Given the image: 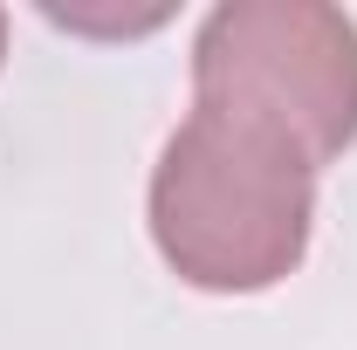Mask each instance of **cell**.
<instances>
[{"mask_svg": "<svg viewBox=\"0 0 357 350\" xmlns=\"http://www.w3.org/2000/svg\"><path fill=\"white\" fill-rule=\"evenodd\" d=\"M310 227V151L255 117L192 103L151 165V241L165 268L206 296H261L303 268Z\"/></svg>", "mask_w": 357, "mask_h": 350, "instance_id": "6da1fadb", "label": "cell"}, {"mask_svg": "<svg viewBox=\"0 0 357 350\" xmlns=\"http://www.w3.org/2000/svg\"><path fill=\"white\" fill-rule=\"evenodd\" d=\"M192 103L282 131L323 172L357 144V21L323 0H227L192 35Z\"/></svg>", "mask_w": 357, "mask_h": 350, "instance_id": "7a4b0ae2", "label": "cell"}, {"mask_svg": "<svg viewBox=\"0 0 357 350\" xmlns=\"http://www.w3.org/2000/svg\"><path fill=\"white\" fill-rule=\"evenodd\" d=\"M48 21H62V28H76V35H151L158 21H172V7H103V14H89V7H48Z\"/></svg>", "mask_w": 357, "mask_h": 350, "instance_id": "3957f363", "label": "cell"}, {"mask_svg": "<svg viewBox=\"0 0 357 350\" xmlns=\"http://www.w3.org/2000/svg\"><path fill=\"white\" fill-rule=\"evenodd\" d=\"M0 55H7V14H0Z\"/></svg>", "mask_w": 357, "mask_h": 350, "instance_id": "277c9868", "label": "cell"}]
</instances>
